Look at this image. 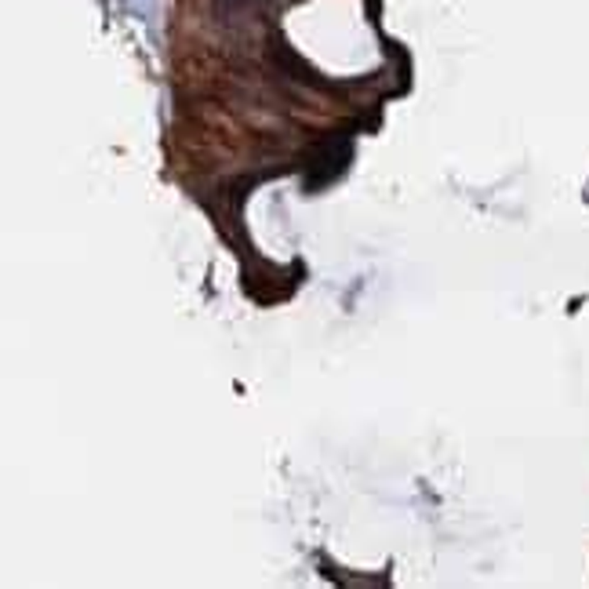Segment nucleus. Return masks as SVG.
Masks as SVG:
<instances>
[]
</instances>
